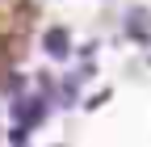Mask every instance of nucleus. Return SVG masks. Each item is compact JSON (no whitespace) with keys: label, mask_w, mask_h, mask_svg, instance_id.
Segmentation results:
<instances>
[{"label":"nucleus","mask_w":151,"mask_h":147,"mask_svg":"<svg viewBox=\"0 0 151 147\" xmlns=\"http://www.w3.org/2000/svg\"><path fill=\"white\" fill-rule=\"evenodd\" d=\"M38 17H42L38 0H0V88L29 59L38 38Z\"/></svg>","instance_id":"obj_1"}]
</instances>
